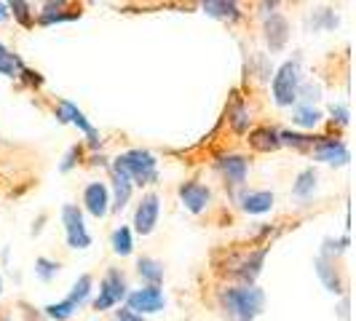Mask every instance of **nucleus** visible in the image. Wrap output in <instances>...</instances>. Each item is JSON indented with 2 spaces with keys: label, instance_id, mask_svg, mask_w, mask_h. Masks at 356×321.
<instances>
[{
  "label": "nucleus",
  "instance_id": "nucleus-10",
  "mask_svg": "<svg viewBox=\"0 0 356 321\" xmlns=\"http://www.w3.org/2000/svg\"><path fill=\"white\" fill-rule=\"evenodd\" d=\"M217 169H220V174L225 177L228 185L233 188H241L244 182H247V174H250V160L244 158V156H220L217 158Z\"/></svg>",
  "mask_w": 356,
  "mask_h": 321
},
{
  "label": "nucleus",
  "instance_id": "nucleus-15",
  "mask_svg": "<svg viewBox=\"0 0 356 321\" xmlns=\"http://www.w3.org/2000/svg\"><path fill=\"white\" fill-rule=\"evenodd\" d=\"M250 145L260 153H273L282 147V140H279V131L270 129V126H263V129H254L250 131Z\"/></svg>",
  "mask_w": 356,
  "mask_h": 321
},
{
  "label": "nucleus",
  "instance_id": "nucleus-14",
  "mask_svg": "<svg viewBox=\"0 0 356 321\" xmlns=\"http://www.w3.org/2000/svg\"><path fill=\"white\" fill-rule=\"evenodd\" d=\"M316 273H319V279L324 281V286H327L330 292H335V295L343 292V279L338 276V268H335V260H332V257L319 254V257H316Z\"/></svg>",
  "mask_w": 356,
  "mask_h": 321
},
{
  "label": "nucleus",
  "instance_id": "nucleus-19",
  "mask_svg": "<svg viewBox=\"0 0 356 321\" xmlns=\"http://www.w3.org/2000/svg\"><path fill=\"white\" fill-rule=\"evenodd\" d=\"M137 273H140L143 281H147V286H161V281H163V265L153 257H140L137 260Z\"/></svg>",
  "mask_w": 356,
  "mask_h": 321
},
{
  "label": "nucleus",
  "instance_id": "nucleus-18",
  "mask_svg": "<svg viewBox=\"0 0 356 321\" xmlns=\"http://www.w3.org/2000/svg\"><path fill=\"white\" fill-rule=\"evenodd\" d=\"M113 188H115V201H113V209H124L126 204H129V198H131V190H134V185H131V179L126 177L121 169H115L113 166Z\"/></svg>",
  "mask_w": 356,
  "mask_h": 321
},
{
  "label": "nucleus",
  "instance_id": "nucleus-5",
  "mask_svg": "<svg viewBox=\"0 0 356 321\" xmlns=\"http://www.w3.org/2000/svg\"><path fill=\"white\" fill-rule=\"evenodd\" d=\"M129 286H126V276L121 270H107L105 279H102V284H99V295L94 297V311H110V308H115L118 303H124L126 300V292Z\"/></svg>",
  "mask_w": 356,
  "mask_h": 321
},
{
  "label": "nucleus",
  "instance_id": "nucleus-33",
  "mask_svg": "<svg viewBox=\"0 0 356 321\" xmlns=\"http://www.w3.org/2000/svg\"><path fill=\"white\" fill-rule=\"evenodd\" d=\"M75 158H81V147H70V153L65 156V160H62V172H70L72 166H75Z\"/></svg>",
  "mask_w": 356,
  "mask_h": 321
},
{
  "label": "nucleus",
  "instance_id": "nucleus-21",
  "mask_svg": "<svg viewBox=\"0 0 356 321\" xmlns=\"http://www.w3.org/2000/svg\"><path fill=\"white\" fill-rule=\"evenodd\" d=\"M316 172L314 169H303L298 179H295V185H292V196L295 198H311L314 196V190H316Z\"/></svg>",
  "mask_w": 356,
  "mask_h": 321
},
{
  "label": "nucleus",
  "instance_id": "nucleus-23",
  "mask_svg": "<svg viewBox=\"0 0 356 321\" xmlns=\"http://www.w3.org/2000/svg\"><path fill=\"white\" fill-rule=\"evenodd\" d=\"M91 286H94V279H91L89 273H83L78 281H75V286H72V292L65 297V300H70L75 308H81V305L86 303L91 297Z\"/></svg>",
  "mask_w": 356,
  "mask_h": 321
},
{
  "label": "nucleus",
  "instance_id": "nucleus-28",
  "mask_svg": "<svg viewBox=\"0 0 356 321\" xmlns=\"http://www.w3.org/2000/svg\"><path fill=\"white\" fill-rule=\"evenodd\" d=\"M78 308L70 303V300H62V303H51V305H46L43 308V313L49 316V319H54V321H67L75 313Z\"/></svg>",
  "mask_w": 356,
  "mask_h": 321
},
{
  "label": "nucleus",
  "instance_id": "nucleus-8",
  "mask_svg": "<svg viewBox=\"0 0 356 321\" xmlns=\"http://www.w3.org/2000/svg\"><path fill=\"white\" fill-rule=\"evenodd\" d=\"M177 196L188 212L201 214L207 206H209V201H212V190H209L207 185L196 182V179H191V182H182V185H179Z\"/></svg>",
  "mask_w": 356,
  "mask_h": 321
},
{
  "label": "nucleus",
  "instance_id": "nucleus-31",
  "mask_svg": "<svg viewBox=\"0 0 356 321\" xmlns=\"http://www.w3.org/2000/svg\"><path fill=\"white\" fill-rule=\"evenodd\" d=\"M8 14H14V17L24 24V27H33V19H30V6H27V3H22V0L8 3Z\"/></svg>",
  "mask_w": 356,
  "mask_h": 321
},
{
  "label": "nucleus",
  "instance_id": "nucleus-22",
  "mask_svg": "<svg viewBox=\"0 0 356 321\" xmlns=\"http://www.w3.org/2000/svg\"><path fill=\"white\" fill-rule=\"evenodd\" d=\"M59 8H67V3H46L38 22L40 24H59V22H72V19L81 17V14H62Z\"/></svg>",
  "mask_w": 356,
  "mask_h": 321
},
{
  "label": "nucleus",
  "instance_id": "nucleus-34",
  "mask_svg": "<svg viewBox=\"0 0 356 321\" xmlns=\"http://www.w3.org/2000/svg\"><path fill=\"white\" fill-rule=\"evenodd\" d=\"M330 113H332V115L338 118L340 126L348 124V107H346V105H332V107H330Z\"/></svg>",
  "mask_w": 356,
  "mask_h": 321
},
{
  "label": "nucleus",
  "instance_id": "nucleus-36",
  "mask_svg": "<svg viewBox=\"0 0 356 321\" xmlns=\"http://www.w3.org/2000/svg\"><path fill=\"white\" fill-rule=\"evenodd\" d=\"M3 19H8V6H6V3H0V22H3Z\"/></svg>",
  "mask_w": 356,
  "mask_h": 321
},
{
  "label": "nucleus",
  "instance_id": "nucleus-32",
  "mask_svg": "<svg viewBox=\"0 0 356 321\" xmlns=\"http://www.w3.org/2000/svg\"><path fill=\"white\" fill-rule=\"evenodd\" d=\"M321 97V86L319 83H305V86H300V91H298V99H303V105L314 107V102Z\"/></svg>",
  "mask_w": 356,
  "mask_h": 321
},
{
  "label": "nucleus",
  "instance_id": "nucleus-6",
  "mask_svg": "<svg viewBox=\"0 0 356 321\" xmlns=\"http://www.w3.org/2000/svg\"><path fill=\"white\" fill-rule=\"evenodd\" d=\"M126 303H129V311L137 313V316H150V313H161L163 305H166V297L159 286H145V289H134L126 295Z\"/></svg>",
  "mask_w": 356,
  "mask_h": 321
},
{
  "label": "nucleus",
  "instance_id": "nucleus-27",
  "mask_svg": "<svg viewBox=\"0 0 356 321\" xmlns=\"http://www.w3.org/2000/svg\"><path fill=\"white\" fill-rule=\"evenodd\" d=\"M228 121H231L233 131L244 134V131L250 129V113H247V107L241 105V102H236V105L231 107V113H228Z\"/></svg>",
  "mask_w": 356,
  "mask_h": 321
},
{
  "label": "nucleus",
  "instance_id": "nucleus-9",
  "mask_svg": "<svg viewBox=\"0 0 356 321\" xmlns=\"http://www.w3.org/2000/svg\"><path fill=\"white\" fill-rule=\"evenodd\" d=\"M56 118L62 121V124H72V126H78L86 137H89V145L91 147H97V145H102V140H99V134H97V129L86 121V115L78 110V107L72 105V102H67V99H62L59 102V110H56Z\"/></svg>",
  "mask_w": 356,
  "mask_h": 321
},
{
  "label": "nucleus",
  "instance_id": "nucleus-12",
  "mask_svg": "<svg viewBox=\"0 0 356 321\" xmlns=\"http://www.w3.org/2000/svg\"><path fill=\"white\" fill-rule=\"evenodd\" d=\"M314 156L316 160H324V163H348V147L343 140H332V137H319L316 145H314Z\"/></svg>",
  "mask_w": 356,
  "mask_h": 321
},
{
  "label": "nucleus",
  "instance_id": "nucleus-11",
  "mask_svg": "<svg viewBox=\"0 0 356 321\" xmlns=\"http://www.w3.org/2000/svg\"><path fill=\"white\" fill-rule=\"evenodd\" d=\"M83 206L97 220L107 217V212H110V190H107L105 182H91V185H86V190H83Z\"/></svg>",
  "mask_w": 356,
  "mask_h": 321
},
{
  "label": "nucleus",
  "instance_id": "nucleus-37",
  "mask_svg": "<svg viewBox=\"0 0 356 321\" xmlns=\"http://www.w3.org/2000/svg\"><path fill=\"white\" fill-rule=\"evenodd\" d=\"M0 295H3V279H0Z\"/></svg>",
  "mask_w": 356,
  "mask_h": 321
},
{
  "label": "nucleus",
  "instance_id": "nucleus-7",
  "mask_svg": "<svg viewBox=\"0 0 356 321\" xmlns=\"http://www.w3.org/2000/svg\"><path fill=\"white\" fill-rule=\"evenodd\" d=\"M159 214H161V198L156 193H145L143 201L137 204V212H134V231L140 236H150L159 225Z\"/></svg>",
  "mask_w": 356,
  "mask_h": 321
},
{
  "label": "nucleus",
  "instance_id": "nucleus-4",
  "mask_svg": "<svg viewBox=\"0 0 356 321\" xmlns=\"http://www.w3.org/2000/svg\"><path fill=\"white\" fill-rule=\"evenodd\" d=\"M62 225H65V238L70 249H89L91 247V233L83 222V212L75 204H65L62 206Z\"/></svg>",
  "mask_w": 356,
  "mask_h": 321
},
{
  "label": "nucleus",
  "instance_id": "nucleus-13",
  "mask_svg": "<svg viewBox=\"0 0 356 321\" xmlns=\"http://www.w3.org/2000/svg\"><path fill=\"white\" fill-rule=\"evenodd\" d=\"M263 30H266V40L270 46V51H282L286 46V40H289V22L282 14H270V17H266Z\"/></svg>",
  "mask_w": 356,
  "mask_h": 321
},
{
  "label": "nucleus",
  "instance_id": "nucleus-3",
  "mask_svg": "<svg viewBox=\"0 0 356 321\" xmlns=\"http://www.w3.org/2000/svg\"><path fill=\"white\" fill-rule=\"evenodd\" d=\"M303 75H300V59H286L284 65L273 75V99L279 107H289L292 102H298V91Z\"/></svg>",
  "mask_w": 356,
  "mask_h": 321
},
{
  "label": "nucleus",
  "instance_id": "nucleus-26",
  "mask_svg": "<svg viewBox=\"0 0 356 321\" xmlns=\"http://www.w3.org/2000/svg\"><path fill=\"white\" fill-rule=\"evenodd\" d=\"M22 70H24L22 59H19L17 54H11L3 43H0V72H3V75H8V78H17Z\"/></svg>",
  "mask_w": 356,
  "mask_h": 321
},
{
  "label": "nucleus",
  "instance_id": "nucleus-29",
  "mask_svg": "<svg viewBox=\"0 0 356 321\" xmlns=\"http://www.w3.org/2000/svg\"><path fill=\"white\" fill-rule=\"evenodd\" d=\"M279 140H282V145H292V147H314L316 145L314 137L295 134V131H279Z\"/></svg>",
  "mask_w": 356,
  "mask_h": 321
},
{
  "label": "nucleus",
  "instance_id": "nucleus-1",
  "mask_svg": "<svg viewBox=\"0 0 356 321\" xmlns=\"http://www.w3.org/2000/svg\"><path fill=\"white\" fill-rule=\"evenodd\" d=\"M220 305H222L225 316L231 321H254L263 313L266 292L254 284L228 286L220 295Z\"/></svg>",
  "mask_w": 356,
  "mask_h": 321
},
{
  "label": "nucleus",
  "instance_id": "nucleus-25",
  "mask_svg": "<svg viewBox=\"0 0 356 321\" xmlns=\"http://www.w3.org/2000/svg\"><path fill=\"white\" fill-rule=\"evenodd\" d=\"M113 252L115 254H121V257H129L131 252H134V241H131V231L121 225V228H115L113 231Z\"/></svg>",
  "mask_w": 356,
  "mask_h": 321
},
{
  "label": "nucleus",
  "instance_id": "nucleus-35",
  "mask_svg": "<svg viewBox=\"0 0 356 321\" xmlns=\"http://www.w3.org/2000/svg\"><path fill=\"white\" fill-rule=\"evenodd\" d=\"M115 321H145V319L137 316V313H131L129 308H121V311H115Z\"/></svg>",
  "mask_w": 356,
  "mask_h": 321
},
{
  "label": "nucleus",
  "instance_id": "nucleus-16",
  "mask_svg": "<svg viewBox=\"0 0 356 321\" xmlns=\"http://www.w3.org/2000/svg\"><path fill=\"white\" fill-rule=\"evenodd\" d=\"M241 209L247 214H266L273 209V193L268 190H250L241 196Z\"/></svg>",
  "mask_w": 356,
  "mask_h": 321
},
{
  "label": "nucleus",
  "instance_id": "nucleus-17",
  "mask_svg": "<svg viewBox=\"0 0 356 321\" xmlns=\"http://www.w3.org/2000/svg\"><path fill=\"white\" fill-rule=\"evenodd\" d=\"M268 249L263 247L260 252H254V254H250L241 265H238V270H236V276L244 281V284H254V279L260 276V270H263V260H266Z\"/></svg>",
  "mask_w": 356,
  "mask_h": 321
},
{
  "label": "nucleus",
  "instance_id": "nucleus-20",
  "mask_svg": "<svg viewBox=\"0 0 356 321\" xmlns=\"http://www.w3.org/2000/svg\"><path fill=\"white\" fill-rule=\"evenodd\" d=\"M204 8V14H209L214 19H238L241 17V11H238V6L236 3H228V0H209V3H204L201 6Z\"/></svg>",
  "mask_w": 356,
  "mask_h": 321
},
{
  "label": "nucleus",
  "instance_id": "nucleus-30",
  "mask_svg": "<svg viewBox=\"0 0 356 321\" xmlns=\"http://www.w3.org/2000/svg\"><path fill=\"white\" fill-rule=\"evenodd\" d=\"M35 273L43 279V281H51L54 276L59 273V263H54V260H46V257H38L35 260Z\"/></svg>",
  "mask_w": 356,
  "mask_h": 321
},
{
  "label": "nucleus",
  "instance_id": "nucleus-2",
  "mask_svg": "<svg viewBox=\"0 0 356 321\" xmlns=\"http://www.w3.org/2000/svg\"><path fill=\"white\" fill-rule=\"evenodd\" d=\"M115 169H121L126 177L131 179V185H153L159 179V160L150 150H126L113 160Z\"/></svg>",
  "mask_w": 356,
  "mask_h": 321
},
{
  "label": "nucleus",
  "instance_id": "nucleus-24",
  "mask_svg": "<svg viewBox=\"0 0 356 321\" xmlns=\"http://www.w3.org/2000/svg\"><path fill=\"white\" fill-rule=\"evenodd\" d=\"M321 110H316V107H308V105H300L295 107V113H292V121L300 126V129H314V126L321 124Z\"/></svg>",
  "mask_w": 356,
  "mask_h": 321
}]
</instances>
